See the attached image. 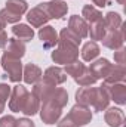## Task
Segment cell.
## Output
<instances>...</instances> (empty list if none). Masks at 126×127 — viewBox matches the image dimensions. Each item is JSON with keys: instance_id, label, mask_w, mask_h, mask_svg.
Returning <instances> with one entry per match:
<instances>
[{"instance_id": "17", "label": "cell", "mask_w": 126, "mask_h": 127, "mask_svg": "<svg viewBox=\"0 0 126 127\" xmlns=\"http://www.w3.org/2000/svg\"><path fill=\"white\" fill-rule=\"evenodd\" d=\"M104 120L110 127H122L125 123V114L120 108H107L105 114H104Z\"/></svg>"}, {"instance_id": "30", "label": "cell", "mask_w": 126, "mask_h": 127, "mask_svg": "<svg viewBox=\"0 0 126 127\" xmlns=\"http://www.w3.org/2000/svg\"><path fill=\"white\" fill-rule=\"evenodd\" d=\"M85 69H86V65H85V64H82L79 59H77V61H74V62H71V64H67V65H65V68H64L65 74H67V75H71L73 78L79 77Z\"/></svg>"}, {"instance_id": "33", "label": "cell", "mask_w": 126, "mask_h": 127, "mask_svg": "<svg viewBox=\"0 0 126 127\" xmlns=\"http://www.w3.org/2000/svg\"><path fill=\"white\" fill-rule=\"evenodd\" d=\"M114 62L119 65H125L126 64V50L125 47H120L114 52Z\"/></svg>"}, {"instance_id": "32", "label": "cell", "mask_w": 126, "mask_h": 127, "mask_svg": "<svg viewBox=\"0 0 126 127\" xmlns=\"http://www.w3.org/2000/svg\"><path fill=\"white\" fill-rule=\"evenodd\" d=\"M10 92H12V87L9 84L0 83V114L4 111V105H6V100L10 96Z\"/></svg>"}, {"instance_id": "25", "label": "cell", "mask_w": 126, "mask_h": 127, "mask_svg": "<svg viewBox=\"0 0 126 127\" xmlns=\"http://www.w3.org/2000/svg\"><path fill=\"white\" fill-rule=\"evenodd\" d=\"M82 18L88 24H94V22H98V21H102V13L96 7H94L92 4H85L83 10H82Z\"/></svg>"}, {"instance_id": "36", "label": "cell", "mask_w": 126, "mask_h": 127, "mask_svg": "<svg viewBox=\"0 0 126 127\" xmlns=\"http://www.w3.org/2000/svg\"><path fill=\"white\" fill-rule=\"evenodd\" d=\"M15 127H36V126L28 118H19V120H16V126Z\"/></svg>"}, {"instance_id": "16", "label": "cell", "mask_w": 126, "mask_h": 127, "mask_svg": "<svg viewBox=\"0 0 126 127\" xmlns=\"http://www.w3.org/2000/svg\"><path fill=\"white\" fill-rule=\"evenodd\" d=\"M4 53L9 55V56H13V58L21 59L25 55V44H24V41L18 40L16 37L7 38V43L4 46Z\"/></svg>"}, {"instance_id": "23", "label": "cell", "mask_w": 126, "mask_h": 127, "mask_svg": "<svg viewBox=\"0 0 126 127\" xmlns=\"http://www.w3.org/2000/svg\"><path fill=\"white\" fill-rule=\"evenodd\" d=\"M4 9H7L10 13H13L16 16H22L28 10V3L25 0H7Z\"/></svg>"}, {"instance_id": "37", "label": "cell", "mask_w": 126, "mask_h": 127, "mask_svg": "<svg viewBox=\"0 0 126 127\" xmlns=\"http://www.w3.org/2000/svg\"><path fill=\"white\" fill-rule=\"evenodd\" d=\"M6 43H7V34L4 30H1L0 31V47H4Z\"/></svg>"}, {"instance_id": "10", "label": "cell", "mask_w": 126, "mask_h": 127, "mask_svg": "<svg viewBox=\"0 0 126 127\" xmlns=\"http://www.w3.org/2000/svg\"><path fill=\"white\" fill-rule=\"evenodd\" d=\"M102 86L107 89L110 100H114L117 105H125L126 103V86L123 83H116V84H105L102 83Z\"/></svg>"}, {"instance_id": "22", "label": "cell", "mask_w": 126, "mask_h": 127, "mask_svg": "<svg viewBox=\"0 0 126 127\" xmlns=\"http://www.w3.org/2000/svg\"><path fill=\"white\" fill-rule=\"evenodd\" d=\"M82 58L86 62H92L99 56V46L96 44V41H88L85 43V46L82 47Z\"/></svg>"}, {"instance_id": "35", "label": "cell", "mask_w": 126, "mask_h": 127, "mask_svg": "<svg viewBox=\"0 0 126 127\" xmlns=\"http://www.w3.org/2000/svg\"><path fill=\"white\" fill-rule=\"evenodd\" d=\"M58 127H79V126L70 118V115H65L61 121H58Z\"/></svg>"}, {"instance_id": "7", "label": "cell", "mask_w": 126, "mask_h": 127, "mask_svg": "<svg viewBox=\"0 0 126 127\" xmlns=\"http://www.w3.org/2000/svg\"><path fill=\"white\" fill-rule=\"evenodd\" d=\"M68 115L79 127L89 124L91 120H92V111L89 109V106H83V105H79V103H76L70 109Z\"/></svg>"}, {"instance_id": "3", "label": "cell", "mask_w": 126, "mask_h": 127, "mask_svg": "<svg viewBox=\"0 0 126 127\" xmlns=\"http://www.w3.org/2000/svg\"><path fill=\"white\" fill-rule=\"evenodd\" d=\"M1 66L7 72L10 81L18 83V81L22 80V64H21V59L3 53V56H1Z\"/></svg>"}, {"instance_id": "39", "label": "cell", "mask_w": 126, "mask_h": 127, "mask_svg": "<svg viewBox=\"0 0 126 127\" xmlns=\"http://www.w3.org/2000/svg\"><path fill=\"white\" fill-rule=\"evenodd\" d=\"M116 1H117L119 4H125V1H126V0H116Z\"/></svg>"}, {"instance_id": "29", "label": "cell", "mask_w": 126, "mask_h": 127, "mask_svg": "<svg viewBox=\"0 0 126 127\" xmlns=\"http://www.w3.org/2000/svg\"><path fill=\"white\" fill-rule=\"evenodd\" d=\"M74 81H76L80 87H86V86H94L98 80L92 75V72H91V71H89V68L86 66V69H85L79 77H76V78H74Z\"/></svg>"}, {"instance_id": "8", "label": "cell", "mask_w": 126, "mask_h": 127, "mask_svg": "<svg viewBox=\"0 0 126 127\" xmlns=\"http://www.w3.org/2000/svg\"><path fill=\"white\" fill-rule=\"evenodd\" d=\"M88 68L96 80H104L110 74V71L113 68V64H110V61L105 59V58H101V59L92 61L91 66H88Z\"/></svg>"}, {"instance_id": "19", "label": "cell", "mask_w": 126, "mask_h": 127, "mask_svg": "<svg viewBox=\"0 0 126 127\" xmlns=\"http://www.w3.org/2000/svg\"><path fill=\"white\" fill-rule=\"evenodd\" d=\"M126 78V68L125 65H119V64H114L110 74L104 78L102 83L105 84H116V83H123Z\"/></svg>"}, {"instance_id": "21", "label": "cell", "mask_w": 126, "mask_h": 127, "mask_svg": "<svg viewBox=\"0 0 126 127\" xmlns=\"http://www.w3.org/2000/svg\"><path fill=\"white\" fill-rule=\"evenodd\" d=\"M12 32L21 41H31L33 37H34V30L31 27H28L27 24H16V25H13Z\"/></svg>"}, {"instance_id": "20", "label": "cell", "mask_w": 126, "mask_h": 127, "mask_svg": "<svg viewBox=\"0 0 126 127\" xmlns=\"http://www.w3.org/2000/svg\"><path fill=\"white\" fill-rule=\"evenodd\" d=\"M94 95H95V87L86 86V87H80L76 92V102L79 105L83 106H91L94 102Z\"/></svg>"}, {"instance_id": "18", "label": "cell", "mask_w": 126, "mask_h": 127, "mask_svg": "<svg viewBox=\"0 0 126 127\" xmlns=\"http://www.w3.org/2000/svg\"><path fill=\"white\" fill-rule=\"evenodd\" d=\"M42 75H43V72H42V69L36 64H27L22 68V80L27 84L37 83L39 80H42Z\"/></svg>"}, {"instance_id": "34", "label": "cell", "mask_w": 126, "mask_h": 127, "mask_svg": "<svg viewBox=\"0 0 126 127\" xmlns=\"http://www.w3.org/2000/svg\"><path fill=\"white\" fill-rule=\"evenodd\" d=\"M16 126V118L13 115H4L0 118V127H15Z\"/></svg>"}, {"instance_id": "24", "label": "cell", "mask_w": 126, "mask_h": 127, "mask_svg": "<svg viewBox=\"0 0 126 127\" xmlns=\"http://www.w3.org/2000/svg\"><path fill=\"white\" fill-rule=\"evenodd\" d=\"M105 25H104V18L102 21H98L94 24H88V35L91 37L92 41L96 40H102V37L105 35Z\"/></svg>"}, {"instance_id": "6", "label": "cell", "mask_w": 126, "mask_h": 127, "mask_svg": "<svg viewBox=\"0 0 126 127\" xmlns=\"http://www.w3.org/2000/svg\"><path fill=\"white\" fill-rule=\"evenodd\" d=\"M40 6L51 19H61L68 12V6L64 0H52L48 3H42Z\"/></svg>"}, {"instance_id": "1", "label": "cell", "mask_w": 126, "mask_h": 127, "mask_svg": "<svg viewBox=\"0 0 126 127\" xmlns=\"http://www.w3.org/2000/svg\"><path fill=\"white\" fill-rule=\"evenodd\" d=\"M57 44H58V47L54 49V52L51 53V58L55 64L67 65V64L77 61V58H79V47L77 46L68 44L65 41H61V40H58Z\"/></svg>"}, {"instance_id": "38", "label": "cell", "mask_w": 126, "mask_h": 127, "mask_svg": "<svg viewBox=\"0 0 126 127\" xmlns=\"http://www.w3.org/2000/svg\"><path fill=\"white\" fill-rule=\"evenodd\" d=\"M4 27H6V22L0 18V31H1V30H4Z\"/></svg>"}, {"instance_id": "4", "label": "cell", "mask_w": 126, "mask_h": 127, "mask_svg": "<svg viewBox=\"0 0 126 127\" xmlns=\"http://www.w3.org/2000/svg\"><path fill=\"white\" fill-rule=\"evenodd\" d=\"M125 28L126 25L122 24L119 30H114V31H105V35L102 37V44L111 50H117L120 47H123V43H125Z\"/></svg>"}, {"instance_id": "15", "label": "cell", "mask_w": 126, "mask_h": 127, "mask_svg": "<svg viewBox=\"0 0 126 127\" xmlns=\"http://www.w3.org/2000/svg\"><path fill=\"white\" fill-rule=\"evenodd\" d=\"M55 87H57V86H54V84H51V83H48V81H45V80L42 78V80H39L37 83L33 84V92L31 93L37 96V99H39L40 102H45V100L49 99V96L52 95V92H54Z\"/></svg>"}, {"instance_id": "28", "label": "cell", "mask_w": 126, "mask_h": 127, "mask_svg": "<svg viewBox=\"0 0 126 127\" xmlns=\"http://www.w3.org/2000/svg\"><path fill=\"white\" fill-rule=\"evenodd\" d=\"M49 100L55 102L57 105H60L61 108H64L67 105V102H68V93L63 87H55L54 92H52V95L49 96Z\"/></svg>"}, {"instance_id": "13", "label": "cell", "mask_w": 126, "mask_h": 127, "mask_svg": "<svg viewBox=\"0 0 126 127\" xmlns=\"http://www.w3.org/2000/svg\"><path fill=\"white\" fill-rule=\"evenodd\" d=\"M68 30L73 31L77 37H80V38H86L88 37V22L82 16L73 15L68 19Z\"/></svg>"}, {"instance_id": "26", "label": "cell", "mask_w": 126, "mask_h": 127, "mask_svg": "<svg viewBox=\"0 0 126 127\" xmlns=\"http://www.w3.org/2000/svg\"><path fill=\"white\" fill-rule=\"evenodd\" d=\"M122 24H123L122 16H120L117 12H108V13L104 16V25H105V30H107V31L119 30Z\"/></svg>"}, {"instance_id": "31", "label": "cell", "mask_w": 126, "mask_h": 127, "mask_svg": "<svg viewBox=\"0 0 126 127\" xmlns=\"http://www.w3.org/2000/svg\"><path fill=\"white\" fill-rule=\"evenodd\" d=\"M58 40L65 41V43H68V44H73V46H77V47H79V44H80V41H82V38H80V37H77L74 32L70 31L68 28L61 30L60 35H58Z\"/></svg>"}, {"instance_id": "2", "label": "cell", "mask_w": 126, "mask_h": 127, "mask_svg": "<svg viewBox=\"0 0 126 127\" xmlns=\"http://www.w3.org/2000/svg\"><path fill=\"white\" fill-rule=\"evenodd\" d=\"M40 118H42V121L45 123V124H55V123H58V120L61 118V114H63V108L60 106V105H57L55 102H52V100H45V102H42V105H40Z\"/></svg>"}, {"instance_id": "11", "label": "cell", "mask_w": 126, "mask_h": 127, "mask_svg": "<svg viewBox=\"0 0 126 127\" xmlns=\"http://www.w3.org/2000/svg\"><path fill=\"white\" fill-rule=\"evenodd\" d=\"M49 19H51V18H49L48 13L42 9L40 4L36 6V7H33L31 10L27 12V21L31 24V27H34V28H40V27L46 25V22H48Z\"/></svg>"}, {"instance_id": "9", "label": "cell", "mask_w": 126, "mask_h": 127, "mask_svg": "<svg viewBox=\"0 0 126 127\" xmlns=\"http://www.w3.org/2000/svg\"><path fill=\"white\" fill-rule=\"evenodd\" d=\"M42 78L54 86H58V84H63L67 81V74L61 66H49L45 71V74L42 75Z\"/></svg>"}, {"instance_id": "27", "label": "cell", "mask_w": 126, "mask_h": 127, "mask_svg": "<svg viewBox=\"0 0 126 127\" xmlns=\"http://www.w3.org/2000/svg\"><path fill=\"white\" fill-rule=\"evenodd\" d=\"M40 100L37 99V96L33 95V93H28L27 96V100H25V103H24V108H22V112L25 114V115H36L37 112H39V109H40Z\"/></svg>"}, {"instance_id": "12", "label": "cell", "mask_w": 126, "mask_h": 127, "mask_svg": "<svg viewBox=\"0 0 126 127\" xmlns=\"http://www.w3.org/2000/svg\"><path fill=\"white\" fill-rule=\"evenodd\" d=\"M39 38L42 40L45 49H52L58 43V32L51 25H43L39 30Z\"/></svg>"}, {"instance_id": "5", "label": "cell", "mask_w": 126, "mask_h": 127, "mask_svg": "<svg viewBox=\"0 0 126 127\" xmlns=\"http://www.w3.org/2000/svg\"><path fill=\"white\" fill-rule=\"evenodd\" d=\"M27 96H28V90L21 86V84H16L15 87H12V92H10V100H9V108L10 111L13 112H22V108H24V103L27 100Z\"/></svg>"}, {"instance_id": "14", "label": "cell", "mask_w": 126, "mask_h": 127, "mask_svg": "<svg viewBox=\"0 0 126 127\" xmlns=\"http://www.w3.org/2000/svg\"><path fill=\"white\" fill-rule=\"evenodd\" d=\"M108 103H110V95L107 92V89L104 86L101 87H95V95H94V102H92V106H94L95 111H105L108 108Z\"/></svg>"}]
</instances>
